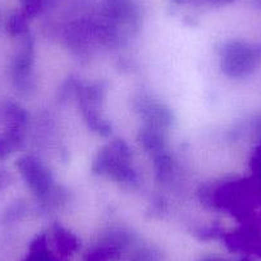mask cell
Wrapping results in <instances>:
<instances>
[{
    "instance_id": "6da1fadb",
    "label": "cell",
    "mask_w": 261,
    "mask_h": 261,
    "mask_svg": "<svg viewBox=\"0 0 261 261\" xmlns=\"http://www.w3.org/2000/svg\"><path fill=\"white\" fill-rule=\"evenodd\" d=\"M26 14H35L41 6V0H21Z\"/></svg>"
},
{
    "instance_id": "7a4b0ae2",
    "label": "cell",
    "mask_w": 261,
    "mask_h": 261,
    "mask_svg": "<svg viewBox=\"0 0 261 261\" xmlns=\"http://www.w3.org/2000/svg\"><path fill=\"white\" fill-rule=\"evenodd\" d=\"M223 2H230V0H223Z\"/></svg>"
}]
</instances>
